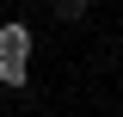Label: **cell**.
<instances>
[{
	"label": "cell",
	"instance_id": "1",
	"mask_svg": "<svg viewBox=\"0 0 123 117\" xmlns=\"http://www.w3.org/2000/svg\"><path fill=\"white\" fill-rule=\"evenodd\" d=\"M31 80V25L25 19H6L0 25V86H25Z\"/></svg>",
	"mask_w": 123,
	"mask_h": 117
},
{
	"label": "cell",
	"instance_id": "2",
	"mask_svg": "<svg viewBox=\"0 0 123 117\" xmlns=\"http://www.w3.org/2000/svg\"><path fill=\"white\" fill-rule=\"evenodd\" d=\"M55 13L62 19H86V0H55Z\"/></svg>",
	"mask_w": 123,
	"mask_h": 117
}]
</instances>
